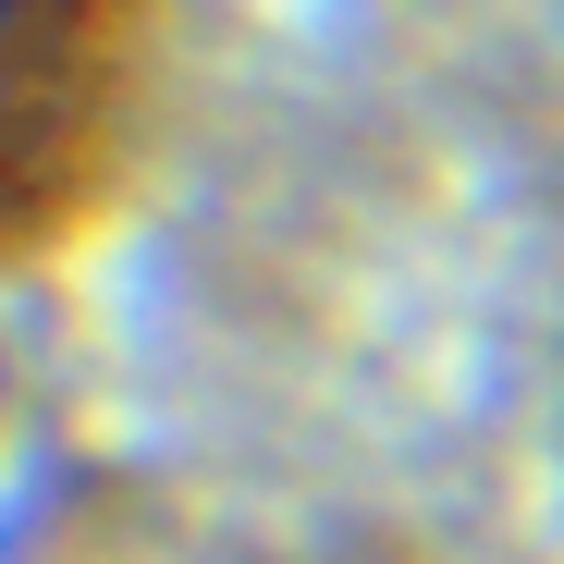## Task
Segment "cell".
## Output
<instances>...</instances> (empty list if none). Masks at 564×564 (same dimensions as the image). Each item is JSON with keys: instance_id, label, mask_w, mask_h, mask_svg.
<instances>
[{"instance_id": "obj_1", "label": "cell", "mask_w": 564, "mask_h": 564, "mask_svg": "<svg viewBox=\"0 0 564 564\" xmlns=\"http://www.w3.org/2000/svg\"><path fill=\"white\" fill-rule=\"evenodd\" d=\"M160 99V0H0V270L111 221Z\"/></svg>"}]
</instances>
